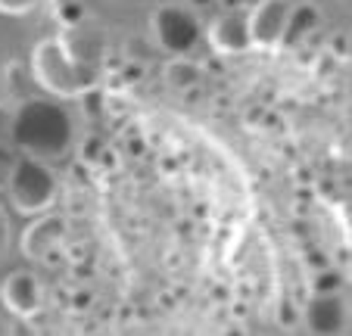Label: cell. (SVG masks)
I'll return each instance as SVG.
<instances>
[{"instance_id":"1","label":"cell","mask_w":352,"mask_h":336,"mask_svg":"<svg viewBox=\"0 0 352 336\" xmlns=\"http://www.w3.org/2000/svg\"><path fill=\"white\" fill-rule=\"evenodd\" d=\"M7 140L25 156L60 159L72 150L75 125L63 103L47 97H32L19 103V109H13Z\"/></svg>"},{"instance_id":"2","label":"cell","mask_w":352,"mask_h":336,"mask_svg":"<svg viewBox=\"0 0 352 336\" xmlns=\"http://www.w3.org/2000/svg\"><path fill=\"white\" fill-rule=\"evenodd\" d=\"M32 72L34 81L54 97H85V93L97 91L100 85L97 63L78 60L63 38H44L34 44Z\"/></svg>"},{"instance_id":"3","label":"cell","mask_w":352,"mask_h":336,"mask_svg":"<svg viewBox=\"0 0 352 336\" xmlns=\"http://www.w3.org/2000/svg\"><path fill=\"white\" fill-rule=\"evenodd\" d=\"M13 209L22 215H41L56 203L60 193V181H56L54 168L44 165V159L38 156H19L13 165V175L7 181Z\"/></svg>"},{"instance_id":"4","label":"cell","mask_w":352,"mask_h":336,"mask_svg":"<svg viewBox=\"0 0 352 336\" xmlns=\"http://www.w3.org/2000/svg\"><path fill=\"white\" fill-rule=\"evenodd\" d=\"M150 28H153L156 44L172 56L190 53L203 38V25H199L197 13H193V7H184V3H162L150 19Z\"/></svg>"},{"instance_id":"5","label":"cell","mask_w":352,"mask_h":336,"mask_svg":"<svg viewBox=\"0 0 352 336\" xmlns=\"http://www.w3.org/2000/svg\"><path fill=\"white\" fill-rule=\"evenodd\" d=\"M290 0H253V10L246 16V28H250V41L253 50H278L284 41L287 16H290Z\"/></svg>"},{"instance_id":"6","label":"cell","mask_w":352,"mask_h":336,"mask_svg":"<svg viewBox=\"0 0 352 336\" xmlns=\"http://www.w3.org/2000/svg\"><path fill=\"white\" fill-rule=\"evenodd\" d=\"M302 321L318 336H337L349 330V305L340 293H312L306 302Z\"/></svg>"},{"instance_id":"7","label":"cell","mask_w":352,"mask_h":336,"mask_svg":"<svg viewBox=\"0 0 352 336\" xmlns=\"http://www.w3.org/2000/svg\"><path fill=\"white\" fill-rule=\"evenodd\" d=\"M209 47L221 56H240V53L253 50V41H250V28H246V16H240L237 10H228L225 16L209 22L206 28Z\"/></svg>"},{"instance_id":"8","label":"cell","mask_w":352,"mask_h":336,"mask_svg":"<svg viewBox=\"0 0 352 336\" xmlns=\"http://www.w3.org/2000/svg\"><path fill=\"white\" fill-rule=\"evenodd\" d=\"M0 299L7 305L10 315L32 317L41 309V280L32 271H13L0 287Z\"/></svg>"},{"instance_id":"9","label":"cell","mask_w":352,"mask_h":336,"mask_svg":"<svg viewBox=\"0 0 352 336\" xmlns=\"http://www.w3.org/2000/svg\"><path fill=\"white\" fill-rule=\"evenodd\" d=\"M63 240H66V218L44 215V212H41V218H34V221L28 224L25 237H22V252H25L28 258H34V262H41V258L50 256L56 246H63Z\"/></svg>"},{"instance_id":"10","label":"cell","mask_w":352,"mask_h":336,"mask_svg":"<svg viewBox=\"0 0 352 336\" xmlns=\"http://www.w3.org/2000/svg\"><path fill=\"white\" fill-rule=\"evenodd\" d=\"M321 22H324V16H321L318 3H312V0H302L299 7H290V16H287V28H284V41H280V47L306 44V41L321 28Z\"/></svg>"},{"instance_id":"11","label":"cell","mask_w":352,"mask_h":336,"mask_svg":"<svg viewBox=\"0 0 352 336\" xmlns=\"http://www.w3.org/2000/svg\"><path fill=\"white\" fill-rule=\"evenodd\" d=\"M199 78H203V69H199V63H193L187 53L184 56H172V60L166 63V81L175 91H190L193 85H199Z\"/></svg>"},{"instance_id":"12","label":"cell","mask_w":352,"mask_h":336,"mask_svg":"<svg viewBox=\"0 0 352 336\" xmlns=\"http://www.w3.org/2000/svg\"><path fill=\"white\" fill-rule=\"evenodd\" d=\"M343 280H346V277L340 274V271L321 268V271H315V274L309 277V290H312V293H340V290H343Z\"/></svg>"},{"instance_id":"13","label":"cell","mask_w":352,"mask_h":336,"mask_svg":"<svg viewBox=\"0 0 352 336\" xmlns=\"http://www.w3.org/2000/svg\"><path fill=\"white\" fill-rule=\"evenodd\" d=\"M56 19L63 22V28H72L78 22H85V7H81L78 0H63L60 7H56Z\"/></svg>"},{"instance_id":"14","label":"cell","mask_w":352,"mask_h":336,"mask_svg":"<svg viewBox=\"0 0 352 336\" xmlns=\"http://www.w3.org/2000/svg\"><path fill=\"white\" fill-rule=\"evenodd\" d=\"M16 153H13V146L7 144V140H0V190L7 187V181H10V175H13V165H16Z\"/></svg>"},{"instance_id":"15","label":"cell","mask_w":352,"mask_h":336,"mask_svg":"<svg viewBox=\"0 0 352 336\" xmlns=\"http://www.w3.org/2000/svg\"><path fill=\"white\" fill-rule=\"evenodd\" d=\"M38 7L41 0H0V13L3 16H28Z\"/></svg>"},{"instance_id":"16","label":"cell","mask_w":352,"mask_h":336,"mask_svg":"<svg viewBox=\"0 0 352 336\" xmlns=\"http://www.w3.org/2000/svg\"><path fill=\"white\" fill-rule=\"evenodd\" d=\"M331 53L337 56V60H349V38H346L343 32H337L331 38Z\"/></svg>"},{"instance_id":"17","label":"cell","mask_w":352,"mask_h":336,"mask_svg":"<svg viewBox=\"0 0 352 336\" xmlns=\"http://www.w3.org/2000/svg\"><path fill=\"white\" fill-rule=\"evenodd\" d=\"M100 153H103V140H100V137H87L81 159H85V162H94V159H100Z\"/></svg>"},{"instance_id":"18","label":"cell","mask_w":352,"mask_h":336,"mask_svg":"<svg viewBox=\"0 0 352 336\" xmlns=\"http://www.w3.org/2000/svg\"><path fill=\"white\" fill-rule=\"evenodd\" d=\"M10 115H13V109L7 103H0V140L10 137Z\"/></svg>"},{"instance_id":"19","label":"cell","mask_w":352,"mask_h":336,"mask_svg":"<svg viewBox=\"0 0 352 336\" xmlns=\"http://www.w3.org/2000/svg\"><path fill=\"white\" fill-rule=\"evenodd\" d=\"M10 249V224H7V215L0 209V256Z\"/></svg>"},{"instance_id":"20","label":"cell","mask_w":352,"mask_h":336,"mask_svg":"<svg viewBox=\"0 0 352 336\" xmlns=\"http://www.w3.org/2000/svg\"><path fill=\"white\" fill-rule=\"evenodd\" d=\"M253 0H221V7L225 10H243V7H250Z\"/></svg>"},{"instance_id":"21","label":"cell","mask_w":352,"mask_h":336,"mask_svg":"<svg viewBox=\"0 0 352 336\" xmlns=\"http://www.w3.org/2000/svg\"><path fill=\"white\" fill-rule=\"evenodd\" d=\"M193 10H203V7H209V3H215V0H187Z\"/></svg>"},{"instance_id":"22","label":"cell","mask_w":352,"mask_h":336,"mask_svg":"<svg viewBox=\"0 0 352 336\" xmlns=\"http://www.w3.org/2000/svg\"><path fill=\"white\" fill-rule=\"evenodd\" d=\"M7 330H10V327H7V321H3V317H0V336L7 333Z\"/></svg>"}]
</instances>
